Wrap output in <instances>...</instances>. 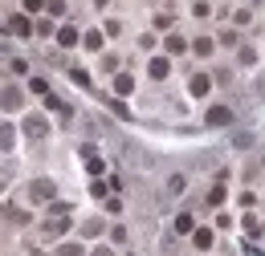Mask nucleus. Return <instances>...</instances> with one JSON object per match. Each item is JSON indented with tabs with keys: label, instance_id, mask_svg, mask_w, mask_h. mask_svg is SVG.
Here are the masks:
<instances>
[{
	"label": "nucleus",
	"instance_id": "obj_1",
	"mask_svg": "<svg viewBox=\"0 0 265 256\" xmlns=\"http://www.w3.org/2000/svg\"><path fill=\"white\" fill-rule=\"evenodd\" d=\"M49 195H53L49 183H33V200H49Z\"/></svg>",
	"mask_w": 265,
	"mask_h": 256
},
{
	"label": "nucleus",
	"instance_id": "obj_2",
	"mask_svg": "<svg viewBox=\"0 0 265 256\" xmlns=\"http://www.w3.org/2000/svg\"><path fill=\"white\" fill-rule=\"evenodd\" d=\"M0 146H13V130H8V126L0 130Z\"/></svg>",
	"mask_w": 265,
	"mask_h": 256
}]
</instances>
